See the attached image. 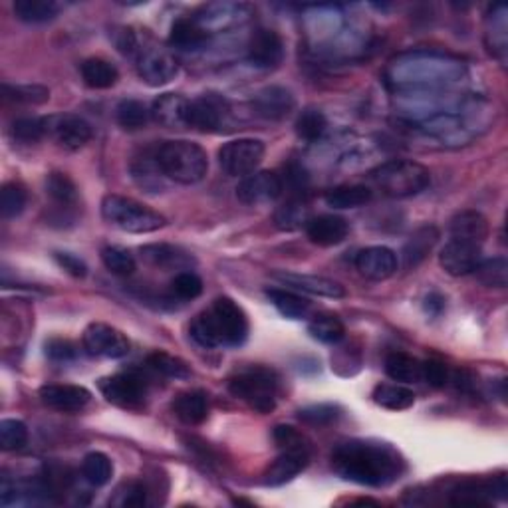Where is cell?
I'll use <instances>...</instances> for the list:
<instances>
[{"label":"cell","mask_w":508,"mask_h":508,"mask_svg":"<svg viewBox=\"0 0 508 508\" xmlns=\"http://www.w3.org/2000/svg\"><path fill=\"white\" fill-rule=\"evenodd\" d=\"M332 467L346 480L363 487H387L405 471L401 454L387 443L352 439L332 453Z\"/></svg>","instance_id":"obj_1"},{"label":"cell","mask_w":508,"mask_h":508,"mask_svg":"<svg viewBox=\"0 0 508 508\" xmlns=\"http://www.w3.org/2000/svg\"><path fill=\"white\" fill-rule=\"evenodd\" d=\"M191 337L207 350L219 346L238 347L248 337V318L233 298L221 296L193 320Z\"/></svg>","instance_id":"obj_2"},{"label":"cell","mask_w":508,"mask_h":508,"mask_svg":"<svg viewBox=\"0 0 508 508\" xmlns=\"http://www.w3.org/2000/svg\"><path fill=\"white\" fill-rule=\"evenodd\" d=\"M465 72L462 62L437 54H409L394 62L391 78L396 84L433 86L457 82Z\"/></svg>","instance_id":"obj_3"},{"label":"cell","mask_w":508,"mask_h":508,"mask_svg":"<svg viewBox=\"0 0 508 508\" xmlns=\"http://www.w3.org/2000/svg\"><path fill=\"white\" fill-rule=\"evenodd\" d=\"M157 163L163 175L179 185H195L209 171V157L204 149L193 141L173 139L157 146Z\"/></svg>","instance_id":"obj_4"},{"label":"cell","mask_w":508,"mask_h":508,"mask_svg":"<svg viewBox=\"0 0 508 508\" xmlns=\"http://www.w3.org/2000/svg\"><path fill=\"white\" fill-rule=\"evenodd\" d=\"M370 179L378 189L394 199L413 197L431 185V173L425 165L407 159H394L370 173Z\"/></svg>","instance_id":"obj_5"},{"label":"cell","mask_w":508,"mask_h":508,"mask_svg":"<svg viewBox=\"0 0 508 508\" xmlns=\"http://www.w3.org/2000/svg\"><path fill=\"white\" fill-rule=\"evenodd\" d=\"M102 217L123 233L146 235L165 227V217L147 204L123 195H108L102 201Z\"/></svg>","instance_id":"obj_6"},{"label":"cell","mask_w":508,"mask_h":508,"mask_svg":"<svg viewBox=\"0 0 508 508\" xmlns=\"http://www.w3.org/2000/svg\"><path fill=\"white\" fill-rule=\"evenodd\" d=\"M279 379L266 368H248L229 379V391L251 405L258 413H271L276 407Z\"/></svg>","instance_id":"obj_7"},{"label":"cell","mask_w":508,"mask_h":508,"mask_svg":"<svg viewBox=\"0 0 508 508\" xmlns=\"http://www.w3.org/2000/svg\"><path fill=\"white\" fill-rule=\"evenodd\" d=\"M136 68L139 78L151 87L165 86L179 74V64H177L171 52L155 46V44L141 40L136 52Z\"/></svg>","instance_id":"obj_8"},{"label":"cell","mask_w":508,"mask_h":508,"mask_svg":"<svg viewBox=\"0 0 508 508\" xmlns=\"http://www.w3.org/2000/svg\"><path fill=\"white\" fill-rule=\"evenodd\" d=\"M264 144L261 139L243 137L229 141L219 149V165L230 177H246L254 173L264 157Z\"/></svg>","instance_id":"obj_9"},{"label":"cell","mask_w":508,"mask_h":508,"mask_svg":"<svg viewBox=\"0 0 508 508\" xmlns=\"http://www.w3.org/2000/svg\"><path fill=\"white\" fill-rule=\"evenodd\" d=\"M84 350L90 355L108 360H121L129 354V340L121 329L104 322H94L84 329Z\"/></svg>","instance_id":"obj_10"},{"label":"cell","mask_w":508,"mask_h":508,"mask_svg":"<svg viewBox=\"0 0 508 508\" xmlns=\"http://www.w3.org/2000/svg\"><path fill=\"white\" fill-rule=\"evenodd\" d=\"M230 115V105L225 97L219 94H203L195 100H189L187 108V123L189 128L204 133L221 131L227 126Z\"/></svg>","instance_id":"obj_11"},{"label":"cell","mask_w":508,"mask_h":508,"mask_svg":"<svg viewBox=\"0 0 508 508\" xmlns=\"http://www.w3.org/2000/svg\"><path fill=\"white\" fill-rule=\"evenodd\" d=\"M102 396L110 404L123 409H141L146 405L147 386L146 381L133 373H118V376L104 378L97 383Z\"/></svg>","instance_id":"obj_12"},{"label":"cell","mask_w":508,"mask_h":508,"mask_svg":"<svg viewBox=\"0 0 508 508\" xmlns=\"http://www.w3.org/2000/svg\"><path fill=\"white\" fill-rule=\"evenodd\" d=\"M508 483L504 475H498L487 480L469 479L462 480L451 490V504H469V506H483L488 504L493 498H506Z\"/></svg>","instance_id":"obj_13"},{"label":"cell","mask_w":508,"mask_h":508,"mask_svg":"<svg viewBox=\"0 0 508 508\" xmlns=\"http://www.w3.org/2000/svg\"><path fill=\"white\" fill-rule=\"evenodd\" d=\"M480 261H483V245L461 238H449L439 254L441 269L451 276L472 274Z\"/></svg>","instance_id":"obj_14"},{"label":"cell","mask_w":508,"mask_h":508,"mask_svg":"<svg viewBox=\"0 0 508 508\" xmlns=\"http://www.w3.org/2000/svg\"><path fill=\"white\" fill-rule=\"evenodd\" d=\"M282 195V179L274 171H254L243 177V181L237 187V197L240 203L258 207V204H269Z\"/></svg>","instance_id":"obj_15"},{"label":"cell","mask_w":508,"mask_h":508,"mask_svg":"<svg viewBox=\"0 0 508 508\" xmlns=\"http://www.w3.org/2000/svg\"><path fill=\"white\" fill-rule=\"evenodd\" d=\"M251 16H253V8L248 4L219 3V4L203 6L199 12L193 14V21L209 34L211 30H225L230 29V26L243 24L251 19Z\"/></svg>","instance_id":"obj_16"},{"label":"cell","mask_w":508,"mask_h":508,"mask_svg":"<svg viewBox=\"0 0 508 508\" xmlns=\"http://www.w3.org/2000/svg\"><path fill=\"white\" fill-rule=\"evenodd\" d=\"M246 56L253 66L261 70H272L282 64L284 42L279 32L261 29L256 30L246 46Z\"/></svg>","instance_id":"obj_17"},{"label":"cell","mask_w":508,"mask_h":508,"mask_svg":"<svg viewBox=\"0 0 508 508\" xmlns=\"http://www.w3.org/2000/svg\"><path fill=\"white\" fill-rule=\"evenodd\" d=\"M48 136L54 137L62 147L76 151L79 147H84L87 141L92 139L94 131L90 123H87L84 118H79V115L74 113H64L48 118Z\"/></svg>","instance_id":"obj_18"},{"label":"cell","mask_w":508,"mask_h":508,"mask_svg":"<svg viewBox=\"0 0 508 508\" xmlns=\"http://www.w3.org/2000/svg\"><path fill=\"white\" fill-rule=\"evenodd\" d=\"M42 404L62 413H76L92 401V394L82 386H70V383H52L40 387Z\"/></svg>","instance_id":"obj_19"},{"label":"cell","mask_w":508,"mask_h":508,"mask_svg":"<svg viewBox=\"0 0 508 508\" xmlns=\"http://www.w3.org/2000/svg\"><path fill=\"white\" fill-rule=\"evenodd\" d=\"M355 269L368 280H387L399 269L397 254L387 246H370L363 248L355 256Z\"/></svg>","instance_id":"obj_20"},{"label":"cell","mask_w":508,"mask_h":508,"mask_svg":"<svg viewBox=\"0 0 508 508\" xmlns=\"http://www.w3.org/2000/svg\"><path fill=\"white\" fill-rule=\"evenodd\" d=\"M251 105L254 115H258V118L269 121H280L284 118H288V115L294 112L296 100H294L292 92L287 90V87L269 86L262 87V90L253 97Z\"/></svg>","instance_id":"obj_21"},{"label":"cell","mask_w":508,"mask_h":508,"mask_svg":"<svg viewBox=\"0 0 508 508\" xmlns=\"http://www.w3.org/2000/svg\"><path fill=\"white\" fill-rule=\"evenodd\" d=\"M310 461V449H287L280 451L272 465L264 472V485L269 487H280L284 483L300 475L302 471L308 467Z\"/></svg>","instance_id":"obj_22"},{"label":"cell","mask_w":508,"mask_h":508,"mask_svg":"<svg viewBox=\"0 0 508 508\" xmlns=\"http://www.w3.org/2000/svg\"><path fill=\"white\" fill-rule=\"evenodd\" d=\"M306 235L318 246H336L350 235V222L337 215H318L308 219Z\"/></svg>","instance_id":"obj_23"},{"label":"cell","mask_w":508,"mask_h":508,"mask_svg":"<svg viewBox=\"0 0 508 508\" xmlns=\"http://www.w3.org/2000/svg\"><path fill=\"white\" fill-rule=\"evenodd\" d=\"M274 279H279L280 282L287 284V287L294 290H302L308 294H314V296H324V298H344L346 288L340 282L324 279V276H314V274H296V272H274Z\"/></svg>","instance_id":"obj_24"},{"label":"cell","mask_w":508,"mask_h":508,"mask_svg":"<svg viewBox=\"0 0 508 508\" xmlns=\"http://www.w3.org/2000/svg\"><path fill=\"white\" fill-rule=\"evenodd\" d=\"M187 108H189V100H185L183 96L163 94L151 105V118L167 129H185L189 128V123H187Z\"/></svg>","instance_id":"obj_25"},{"label":"cell","mask_w":508,"mask_h":508,"mask_svg":"<svg viewBox=\"0 0 508 508\" xmlns=\"http://www.w3.org/2000/svg\"><path fill=\"white\" fill-rule=\"evenodd\" d=\"M488 221L479 211H461L449 222L451 238L469 240V243L483 245L488 238Z\"/></svg>","instance_id":"obj_26"},{"label":"cell","mask_w":508,"mask_h":508,"mask_svg":"<svg viewBox=\"0 0 508 508\" xmlns=\"http://www.w3.org/2000/svg\"><path fill=\"white\" fill-rule=\"evenodd\" d=\"M173 412L187 425H201L209 415V399L201 389L185 391L173 401Z\"/></svg>","instance_id":"obj_27"},{"label":"cell","mask_w":508,"mask_h":508,"mask_svg":"<svg viewBox=\"0 0 508 508\" xmlns=\"http://www.w3.org/2000/svg\"><path fill=\"white\" fill-rule=\"evenodd\" d=\"M155 149H147L144 151V155L136 157L131 163V173H133V179L137 181V185L141 189H146L149 193H155L163 187V179L165 175L162 171V167L157 163V155H155Z\"/></svg>","instance_id":"obj_28"},{"label":"cell","mask_w":508,"mask_h":508,"mask_svg":"<svg viewBox=\"0 0 508 508\" xmlns=\"http://www.w3.org/2000/svg\"><path fill=\"white\" fill-rule=\"evenodd\" d=\"M207 40L209 34L193 21V16H189V19H177L171 26V32H169L171 46L185 52L201 50L204 44H207Z\"/></svg>","instance_id":"obj_29"},{"label":"cell","mask_w":508,"mask_h":508,"mask_svg":"<svg viewBox=\"0 0 508 508\" xmlns=\"http://www.w3.org/2000/svg\"><path fill=\"white\" fill-rule=\"evenodd\" d=\"M141 256L151 266H157V269L163 271H185L193 262L189 254L171 245H147L141 248Z\"/></svg>","instance_id":"obj_30"},{"label":"cell","mask_w":508,"mask_h":508,"mask_svg":"<svg viewBox=\"0 0 508 508\" xmlns=\"http://www.w3.org/2000/svg\"><path fill=\"white\" fill-rule=\"evenodd\" d=\"M437 240H439V230H437L433 225H425L421 229H417L412 238L407 240V245L404 246V262L407 269H415L417 264H421L427 254L433 251Z\"/></svg>","instance_id":"obj_31"},{"label":"cell","mask_w":508,"mask_h":508,"mask_svg":"<svg viewBox=\"0 0 508 508\" xmlns=\"http://www.w3.org/2000/svg\"><path fill=\"white\" fill-rule=\"evenodd\" d=\"M82 78L86 86L94 87V90H110L120 79V72L112 62L104 58H87L82 62Z\"/></svg>","instance_id":"obj_32"},{"label":"cell","mask_w":508,"mask_h":508,"mask_svg":"<svg viewBox=\"0 0 508 508\" xmlns=\"http://www.w3.org/2000/svg\"><path fill=\"white\" fill-rule=\"evenodd\" d=\"M371 397L379 407H386L389 412H405L415 404L413 391L401 383H379L373 387Z\"/></svg>","instance_id":"obj_33"},{"label":"cell","mask_w":508,"mask_h":508,"mask_svg":"<svg viewBox=\"0 0 508 508\" xmlns=\"http://www.w3.org/2000/svg\"><path fill=\"white\" fill-rule=\"evenodd\" d=\"M373 197L370 187L365 185H342L326 193V204L332 209H358L365 207Z\"/></svg>","instance_id":"obj_34"},{"label":"cell","mask_w":508,"mask_h":508,"mask_svg":"<svg viewBox=\"0 0 508 508\" xmlns=\"http://www.w3.org/2000/svg\"><path fill=\"white\" fill-rule=\"evenodd\" d=\"M46 195L62 212H68L78 204V187L66 173L54 171L46 177Z\"/></svg>","instance_id":"obj_35"},{"label":"cell","mask_w":508,"mask_h":508,"mask_svg":"<svg viewBox=\"0 0 508 508\" xmlns=\"http://www.w3.org/2000/svg\"><path fill=\"white\" fill-rule=\"evenodd\" d=\"M266 296L272 302V306L288 320H302L310 314V300L300 294L284 288H271L266 290Z\"/></svg>","instance_id":"obj_36"},{"label":"cell","mask_w":508,"mask_h":508,"mask_svg":"<svg viewBox=\"0 0 508 508\" xmlns=\"http://www.w3.org/2000/svg\"><path fill=\"white\" fill-rule=\"evenodd\" d=\"M60 12V4L54 0H16V19L29 24H44L54 21Z\"/></svg>","instance_id":"obj_37"},{"label":"cell","mask_w":508,"mask_h":508,"mask_svg":"<svg viewBox=\"0 0 508 508\" xmlns=\"http://www.w3.org/2000/svg\"><path fill=\"white\" fill-rule=\"evenodd\" d=\"M386 373L397 383L421 381V362L404 352H394L386 358Z\"/></svg>","instance_id":"obj_38"},{"label":"cell","mask_w":508,"mask_h":508,"mask_svg":"<svg viewBox=\"0 0 508 508\" xmlns=\"http://www.w3.org/2000/svg\"><path fill=\"white\" fill-rule=\"evenodd\" d=\"M82 475L94 487L108 485L113 475V462L105 453H87L82 461Z\"/></svg>","instance_id":"obj_39"},{"label":"cell","mask_w":508,"mask_h":508,"mask_svg":"<svg viewBox=\"0 0 508 508\" xmlns=\"http://www.w3.org/2000/svg\"><path fill=\"white\" fill-rule=\"evenodd\" d=\"M308 334L322 344H337L344 340L346 328L342 320L334 314H318L310 320Z\"/></svg>","instance_id":"obj_40"},{"label":"cell","mask_w":508,"mask_h":508,"mask_svg":"<svg viewBox=\"0 0 508 508\" xmlns=\"http://www.w3.org/2000/svg\"><path fill=\"white\" fill-rule=\"evenodd\" d=\"M149 118L151 110H147V105L139 100H123L118 104V108H115V120L128 131H137L146 128Z\"/></svg>","instance_id":"obj_41"},{"label":"cell","mask_w":508,"mask_h":508,"mask_svg":"<svg viewBox=\"0 0 508 508\" xmlns=\"http://www.w3.org/2000/svg\"><path fill=\"white\" fill-rule=\"evenodd\" d=\"M477 276L480 284L488 288H506L508 284V262L506 258H488V261H480L479 266L472 272Z\"/></svg>","instance_id":"obj_42"},{"label":"cell","mask_w":508,"mask_h":508,"mask_svg":"<svg viewBox=\"0 0 508 508\" xmlns=\"http://www.w3.org/2000/svg\"><path fill=\"white\" fill-rule=\"evenodd\" d=\"M294 128H296V136L300 139L308 141V144H314V141H318L326 133L328 120L320 110L306 108L304 112H300L298 120H296V126Z\"/></svg>","instance_id":"obj_43"},{"label":"cell","mask_w":508,"mask_h":508,"mask_svg":"<svg viewBox=\"0 0 508 508\" xmlns=\"http://www.w3.org/2000/svg\"><path fill=\"white\" fill-rule=\"evenodd\" d=\"M147 365L154 371L162 373L165 378H173V379H189L191 378V368L187 365L185 360L175 358L171 354L165 352H155L151 354L147 358Z\"/></svg>","instance_id":"obj_44"},{"label":"cell","mask_w":508,"mask_h":508,"mask_svg":"<svg viewBox=\"0 0 508 508\" xmlns=\"http://www.w3.org/2000/svg\"><path fill=\"white\" fill-rule=\"evenodd\" d=\"M26 203H29V193L21 183H6L0 191V212L4 219L19 217L26 209Z\"/></svg>","instance_id":"obj_45"},{"label":"cell","mask_w":508,"mask_h":508,"mask_svg":"<svg viewBox=\"0 0 508 508\" xmlns=\"http://www.w3.org/2000/svg\"><path fill=\"white\" fill-rule=\"evenodd\" d=\"M274 222L280 230H294L302 225H306L308 215H306L304 199H290L288 203H284L282 207L276 211Z\"/></svg>","instance_id":"obj_46"},{"label":"cell","mask_w":508,"mask_h":508,"mask_svg":"<svg viewBox=\"0 0 508 508\" xmlns=\"http://www.w3.org/2000/svg\"><path fill=\"white\" fill-rule=\"evenodd\" d=\"M12 137L21 144H37L44 136H48L46 118H19L12 123Z\"/></svg>","instance_id":"obj_47"},{"label":"cell","mask_w":508,"mask_h":508,"mask_svg":"<svg viewBox=\"0 0 508 508\" xmlns=\"http://www.w3.org/2000/svg\"><path fill=\"white\" fill-rule=\"evenodd\" d=\"M147 503V488L139 480H128L115 490L110 504L120 508H141Z\"/></svg>","instance_id":"obj_48"},{"label":"cell","mask_w":508,"mask_h":508,"mask_svg":"<svg viewBox=\"0 0 508 508\" xmlns=\"http://www.w3.org/2000/svg\"><path fill=\"white\" fill-rule=\"evenodd\" d=\"M3 96L8 102L40 105L50 100V90L44 86H3Z\"/></svg>","instance_id":"obj_49"},{"label":"cell","mask_w":508,"mask_h":508,"mask_svg":"<svg viewBox=\"0 0 508 508\" xmlns=\"http://www.w3.org/2000/svg\"><path fill=\"white\" fill-rule=\"evenodd\" d=\"M102 262L112 274L118 276H129L136 271V258L120 246H105L102 251Z\"/></svg>","instance_id":"obj_50"},{"label":"cell","mask_w":508,"mask_h":508,"mask_svg":"<svg viewBox=\"0 0 508 508\" xmlns=\"http://www.w3.org/2000/svg\"><path fill=\"white\" fill-rule=\"evenodd\" d=\"M29 441V429L19 419L0 421V447L4 451H19Z\"/></svg>","instance_id":"obj_51"},{"label":"cell","mask_w":508,"mask_h":508,"mask_svg":"<svg viewBox=\"0 0 508 508\" xmlns=\"http://www.w3.org/2000/svg\"><path fill=\"white\" fill-rule=\"evenodd\" d=\"M340 417V407L332 404H318V405H308L298 412V419L302 423L312 425V427H324L334 423L336 419Z\"/></svg>","instance_id":"obj_52"},{"label":"cell","mask_w":508,"mask_h":508,"mask_svg":"<svg viewBox=\"0 0 508 508\" xmlns=\"http://www.w3.org/2000/svg\"><path fill=\"white\" fill-rule=\"evenodd\" d=\"M171 292L179 300H195L201 296L203 280L195 272H179L171 282Z\"/></svg>","instance_id":"obj_53"},{"label":"cell","mask_w":508,"mask_h":508,"mask_svg":"<svg viewBox=\"0 0 508 508\" xmlns=\"http://www.w3.org/2000/svg\"><path fill=\"white\" fill-rule=\"evenodd\" d=\"M274 441L280 451L287 449H310V443L304 435L290 425L274 427Z\"/></svg>","instance_id":"obj_54"},{"label":"cell","mask_w":508,"mask_h":508,"mask_svg":"<svg viewBox=\"0 0 508 508\" xmlns=\"http://www.w3.org/2000/svg\"><path fill=\"white\" fill-rule=\"evenodd\" d=\"M451 371L447 365L439 360L421 362V379L429 383L431 387H445L449 383Z\"/></svg>","instance_id":"obj_55"},{"label":"cell","mask_w":508,"mask_h":508,"mask_svg":"<svg viewBox=\"0 0 508 508\" xmlns=\"http://www.w3.org/2000/svg\"><path fill=\"white\" fill-rule=\"evenodd\" d=\"M46 355L52 362H72L78 355V350L70 340L54 337V340L46 342Z\"/></svg>","instance_id":"obj_56"},{"label":"cell","mask_w":508,"mask_h":508,"mask_svg":"<svg viewBox=\"0 0 508 508\" xmlns=\"http://www.w3.org/2000/svg\"><path fill=\"white\" fill-rule=\"evenodd\" d=\"M54 261L62 271H66L70 276H74V279H86L87 266L82 258H78L72 253H54Z\"/></svg>","instance_id":"obj_57"},{"label":"cell","mask_w":508,"mask_h":508,"mask_svg":"<svg viewBox=\"0 0 508 508\" xmlns=\"http://www.w3.org/2000/svg\"><path fill=\"white\" fill-rule=\"evenodd\" d=\"M425 312L429 316H439L441 312L445 310V298L441 296V294H437V292H431L429 296L425 298Z\"/></svg>","instance_id":"obj_58"}]
</instances>
